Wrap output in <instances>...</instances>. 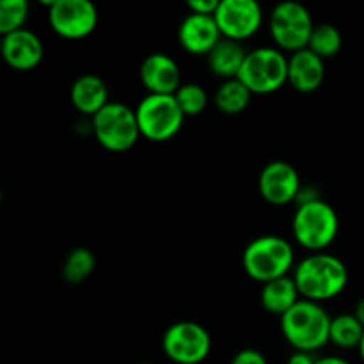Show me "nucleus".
Here are the masks:
<instances>
[{
  "mask_svg": "<svg viewBox=\"0 0 364 364\" xmlns=\"http://www.w3.org/2000/svg\"><path fill=\"white\" fill-rule=\"evenodd\" d=\"M142 137L153 142H166L181 130L185 114L174 95H146L135 109Z\"/></svg>",
  "mask_w": 364,
  "mask_h": 364,
  "instance_id": "obj_7",
  "label": "nucleus"
},
{
  "mask_svg": "<svg viewBox=\"0 0 364 364\" xmlns=\"http://www.w3.org/2000/svg\"><path fill=\"white\" fill-rule=\"evenodd\" d=\"M247 50L242 46V43L233 41V39H220L219 45L208 53V68L213 75L224 78V80H231L237 78L240 73L242 66L247 57Z\"/></svg>",
  "mask_w": 364,
  "mask_h": 364,
  "instance_id": "obj_18",
  "label": "nucleus"
},
{
  "mask_svg": "<svg viewBox=\"0 0 364 364\" xmlns=\"http://www.w3.org/2000/svg\"><path fill=\"white\" fill-rule=\"evenodd\" d=\"M91 130L100 146L112 153H124L141 137L135 109L121 102H110L91 117Z\"/></svg>",
  "mask_w": 364,
  "mask_h": 364,
  "instance_id": "obj_5",
  "label": "nucleus"
},
{
  "mask_svg": "<svg viewBox=\"0 0 364 364\" xmlns=\"http://www.w3.org/2000/svg\"><path fill=\"white\" fill-rule=\"evenodd\" d=\"M354 316L359 320V323L364 327V297L355 304L354 308Z\"/></svg>",
  "mask_w": 364,
  "mask_h": 364,
  "instance_id": "obj_30",
  "label": "nucleus"
},
{
  "mask_svg": "<svg viewBox=\"0 0 364 364\" xmlns=\"http://www.w3.org/2000/svg\"><path fill=\"white\" fill-rule=\"evenodd\" d=\"M341 46H343V36L338 31V27L331 23L315 25L308 45V48L313 53H316L323 60L333 59L340 53Z\"/></svg>",
  "mask_w": 364,
  "mask_h": 364,
  "instance_id": "obj_22",
  "label": "nucleus"
},
{
  "mask_svg": "<svg viewBox=\"0 0 364 364\" xmlns=\"http://www.w3.org/2000/svg\"><path fill=\"white\" fill-rule=\"evenodd\" d=\"M213 18L223 38L242 43L259 31L263 23V11L256 0H220Z\"/></svg>",
  "mask_w": 364,
  "mask_h": 364,
  "instance_id": "obj_11",
  "label": "nucleus"
},
{
  "mask_svg": "<svg viewBox=\"0 0 364 364\" xmlns=\"http://www.w3.org/2000/svg\"><path fill=\"white\" fill-rule=\"evenodd\" d=\"M71 103L85 116H96L105 105H109V89L98 75H82L71 85Z\"/></svg>",
  "mask_w": 364,
  "mask_h": 364,
  "instance_id": "obj_17",
  "label": "nucleus"
},
{
  "mask_svg": "<svg viewBox=\"0 0 364 364\" xmlns=\"http://www.w3.org/2000/svg\"><path fill=\"white\" fill-rule=\"evenodd\" d=\"M231 364H269L265 355L256 348H244V350L237 352L235 358L231 359Z\"/></svg>",
  "mask_w": 364,
  "mask_h": 364,
  "instance_id": "obj_26",
  "label": "nucleus"
},
{
  "mask_svg": "<svg viewBox=\"0 0 364 364\" xmlns=\"http://www.w3.org/2000/svg\"><path fill=\"white\" fill-rule=\"evenodd\" d=\"M359 355H361V359H363V363H364V334H363V340H361V343H359Z\"/></svg>",
  "mask_w": 364,
  "mask_h": 364,
  "instance_id": "obj_31",
  "label": "nucleus"
},
{
  "mask_svg": "<svg viewBox=\"0 0 364 364\" xmlns=\"http://www.w3.org/2000/svg\"><path fill=\"white\" fill-rule=\"evenodd\" d=\"M315 364H350L347 359L343 358H336V355H327V358H320L316 359Z\"/></svg>",
  "mask_w": 364,
  "mask_h": 364,
  "instance_id": "obj_29",
  "label": "nucleus"
},
{
  "mask_svg": "<svg viewBox=\"0 0 364 364\" xmlns=\"http://www.w3.org/2000/svg\"><path fill=\"white\" fill-rule=\"evenodd\" d=\"M259 194L269 205L284 206L295 203L301 191V176L291 164L276 160L267 164L259 173Z\"/></svg>",
  "mask_w": 364,
  "mask_h": 364,
  "instance_id": "obj_12",
  "label": "nucleus"
},
{
  "mask_svg": "<svg viewBox=\"0 0 364 364\" xmlns=\"http://www.w3.org/2000/svg\"><path fill=\"white\" fill-rule=\"evenodd\" d=\"M331 322L333 318L322 304L301 299L287 315L281 316V333L295 350L315 354L331 343Z\"/></svg>",
  "mask_w": 364,
  "mask_h": 364,
  "instance_id": "obj_2",
  "label": "nucleus"
},
{
  "mask_svg": "<svg viewBox=\"0 0 364 364\" xmlns=\"http://www.w3.org/2000/svg\"><path fill=\"white\" fill-rule=\"evenodd\" d=\"M45 55V46L38 34L28 28L4 36L2 57L9 68L16 71H31L41 64Z\"/></svg>",
  "mask_w": 364,
  "mask_h": 364,
  "instance_id": "obj_15",
  "label": "nucleus"
},
{
  "mask_svg": "<svg viewBox=\"0 0 364 364\" xmlns=\"http://www.w3.org/2000/svg\"><path fill=\"white\" fill-rule=\"evenodd\" d=\"M316 359L315 355L309 354V352H299L295 350L294 354L288 359V364H315Z\"/></svg>",
  "mask_w": 364,
  "mask_h": 364,
  "instance_id": "obj_28",
  "label": "nucleus"
},
{
  "mask_svg": "<svg viewBox=\"0 0 364 364\" xmlns=\"http://www.w3.org/2000/svg\"><path fill=\"white\" fill-rule=\"evenodd\" d=\"M364 327L355 318L354 313H343V315L334 316L331 322L329 341L336 345L338 348L350 350V348H359L363 340Z\"/></svg>",
  "mask_w": 364,
  "mask_h": 364,
  "instance_id": "obj_21",
  "label": "nucleus"
},
{
  "mask_svg": "<svg viewBox=\"0 0 364 364\" xmlns=\"http://www.w3.org/2000/svg\"><path fill=\"white\" fill-rule=\"evenodd\" d=\"M162 350L176 364H201L212 352V336L198 322H176L167 327Z\"/></svg>",
  "mask_w": 364,
  "mask_h": 364,
  "instance_id": "obj_9",
  "label": "nucleus"
},
{
  "mask_svg": "<svg viewBox=\"0 0 364 364\" xmlns=\"http://www.w3.org/2000/svg\"><path fill=\"white\" fill-rule=\"evenodd\" d=\"M291 277L301 297L318 304L338 297L348 284L347 265L327 252H313L302 259L294 269Z\"/></svg>",
  "mask_w": 364,
  "mask_h": 364,
  "instance_id": "obj_1",
  "label": "nucleus"
},
{
  "mask_svg": "<svg viewBox=\"0 0 364 364\" xmlns=\"http://www.w3.org/2000/svg\"><path fill=\"white\" fill-rule=\"evenodd\" d=\"M252 92L238 78L224 80L215 92V107L226 116H238L251 103Z\"/></svg>",
  "mask_w": 364,
  "mask_h": 364,
  "instance_id": "obj_20",
  "label": "nucleus"
},
{
  "mask_svg": "<svg viewBox=\"0 0 364 364\" xmlns=\"http://www.w3.org/2000/svg\"><path fill=\"white\" fill-rule=\"evenodd\" d=\"M174 98H176L178 105H180L185 117L199 116L206 109V105H208V95H206V91L199 84H194V82L181 84V87L178 89Z\"/></svg>",
  "mask_w": 364,
  "mask_h": 364,
  "instance_id": "obj_25",
  "label": "nucleus"
},
{
  "mask_svg": "<svg viewBox=\"0 0 364 364\" xmlns=\"http://www.w3.org/2000/svg\"><path fill=\"white\" fill-rule=\"evenodd\" d=\"M326 80V60L309 48L299 50L288 57V84L295 91L315 92Z\"/></svg>",
  "mask_w": 364,
  "mask_h": 364,
  "instance_id": "obj_16",
  "label": "nucleus"
},
{
  "mask_svg": "<svg viewBox=\"0 0 364 364\" xmlns=\"http://www.w3.org/2000/svg\"><path fill=\"white\" fill-rule=\"evenodd\" d=\"M100 14L91 0H52L48 23L64 39H84L98 27Z\"/></svg>",
  "mask_w": 364,
  "mask_h": 364,
  "instance_id": "obj_10",
  "label": "nucleus"
},
{
  "mask_svg": "<svg viewBox=\"0 0 364 364\" xmlns=\"http://www.w3.org/2000/svg\"><path fill=\"white\" fill-rule=\"evenodd\" d=\"M141 82L148 95H176L181 87L180 66L167 53H151L141 64Z\"/></svg>",
  "mask_w": 364,
  "mask_h": 364,
  "instance_id": "obj_14",
  "label": "nucleus"
},
{
  "mask_svg": "<svg viewBox=\"0 0 364 364\" xmlns=\"http://www.w3.org/2000/svg\"><path fill=\"white\" fill-rule=\"evenodd\" d=\"M313 28L311 13L299 2L277 4L270 14V36L281 52L295 53L308 48Z\"/></svg>",
  "mask_w": 364,
  "mask_h": 364,
  "instance_id": "obj_8",
  "label": "nucleus"
},
{
  "mask_svg": "<svg viewBox=\"0 0 364 364\" xmlns=\"http://www.w3.org/2000/svg\"><path fill=\"white\" fill-rule=\"evenodd\" d=\"M96 258L89 249L77 247L66 256L63 265V277L68 284H80L95 272Z\"/></svg>",
  "mask_w": 364,
  "mask_h": 364,
  "instance_id": "obj_23",
  "label": "nucleus"
},
{
  "mask_svg": "<svg viewBox=\"0 0 364 364\" xmlns=\"http://www.w3.org/2000/svg\"><path fill=\"white\" fill-rule=\"evenodd\" d=\"M291 231L299 245L313 252H323L338 237L340 219L333 206L323 199L299 206L291 220Z\"/></svg>",
  "mask_w": 364,
  "mask_h": 364,
  "instance_id": "obj_4",
  "label": "nucleus"
},
{
  "mask_svg": "<svg viewBox=\"0 0 364 364\" xmlns=\"http://www.w3.org/2000/svg\"><path fill=\"white\" fill-rule=\"evenodd\" d=\"M220 0H191L187 7L194 14H205V16H215L219 9Z\"/></svg>",
  "mask_w": 364,
  "mask_h": 364,
  "instance_id": "obj_27",
  "label": "nucleus"
},
{
  "mask_svg": "<svg viewBox=\"0 0 364 364\" xmlns=\"http://www.w3.org/2000/svg\"><path fill=\"white\" fill-rule=\"evenodd\" d=\"M301 294L295 284L294 277H279L270 283L263 284L262 294H259V301H262L263 309L270 315L283 316L301 301Z\"/></svg>",
  "mask_w": 364,
  "mask_h": 364,
  "instance_id": "obj_19",
  "label": "nucleus"
},
{
  "mask_svg": "<svg viewBox=\"0 0 364 364\" xmlns=\"http://www.w3.org/2000/svg\"><path fill=\"white\" fill-rule=\"evenodd\" d=\"M238 80L252 95H270L288 84V57L279 48L262 46L247 53Z\"/></svg>",
  "mask_w": 364,
  "mask_h": 364,
  "instance_id": "obj_6",
  "label": "nucleus"
},
{
  "mask_svg": "<svg viewBox=\"0 0 364 364\" xmlns=\"http://www.w3.org/2000/svg\"><path fill=\"white\" fill-rule=\"evenodd\" d=\"M31 6L27 0H4L0 2V32L2 36L25 28Z\"/></svg>",
  "mask_w": 364,
  "mask_h": 364,
  "instance_id": "obj_24",
  "label": "nucleus"
},
{
  "mask_svg": "<svg viewBox=\"0 0 364 364\" xmlns=\"http://www.w3.org/2000/svg\"><path fill=\"white\" fill-rule=\"evenodd\" d=\"M242 265L251 279L267 284L288 276L295 265V251L287 238L263 235L249 242L244 249Z\"/></svg>",
  "mask_w": 364,
  "mask_h": 364,
  "instance_id": "obj_3",
  "label": "nucleus"
},
{
  "mask_svg": "<svg viewBox=\"0 0 364 364\" xmlns=\"http://www.w3.org/2000/svg\"><path fill=\"white\" fill-rule=\"evenodd\" d=\"M223 39L215 18L205 14L191 13L178 28V41L181 48L192 55H206L215 48Z\"/></svg>",
  "mask_w": 364,
  "mask_h": 364,
  "instance_id": "obj_13",
  "label": "nucleus"
}]
</instances>
